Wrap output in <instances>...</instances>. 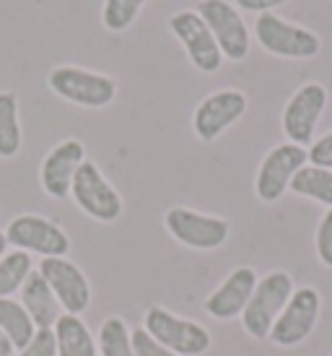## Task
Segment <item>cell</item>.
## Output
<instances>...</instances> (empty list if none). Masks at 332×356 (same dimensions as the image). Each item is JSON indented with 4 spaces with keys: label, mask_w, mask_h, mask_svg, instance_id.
Listing matches in <instances>:
<instances>
[{
    "label": "cell",
    "mask_w": 332,
    "mask_h": 356,
    "mask_svg": "<svg viewBox=\"0 0 332 356\" xmlns=\"http://www.w3.org/2000/svg\"><path fill=\"white\" fill-rule=\"evenodd\" d=\"M283 3H288V0H234V6L239 10H249V13H270L273 8H278V6H283Z\"/></svg>",
    "instance_id": "cell-29"
},
{
    "label": "cell",
    "mask_w": 332,
    "mask_h": 356,
    "mask_svg": "<svg viewBox=\"0 0 332 356\" xmlns=\"http://www.w3.org/2000/svg\"><path fill=\"white\" fill-rule=\"evenodd\" d=\"M197 13L208 24L221 55L229 60H244L249 55V29L242 13L229 0H197Z\"/></svg>",
    "instance_id": "cell-8"
},
{
    "label": "cell",
    "mask_w": 332,
    "mask_h": 356,
    "mask_svg": "<svg viewBox=\"0 0 332 356\" xmlns=\"http://www.w3.org/2000/svg\"><path fill=\"white\" fill-rule=\"evenodd\" d=\"M317 255L322 260V266L332 268V208L317 227Z\"/></svg>",
    "instance_id": "cell-27"
},
{
    "label": "cell",
    "mask_w": 332,
    "mask_h": 356,
    "mask_svg": "<svg viewBox=\"0 0 332 356\" xmlns=\"http://www.w3.org/2000/svg\"><path fill=\"white\" fill-rule=\"evenodd\" d=\"M99 354L101 356H135L133 351V336L127 330L125 320L117 315L107 317L99 327Z\"/></svg>",
    "instance_id": "cell-22"
},
{
    "label": "cell",
    "mask_w": 332,
    "mask_h": 356,
    "mask_svg": "<svg viewBox=\"0 0 332 356\" xmlns=\"http://www.w3.org/2000/svg\"><path fill=\"white\" fill-rule=\"evenodd\" d=\"M19 356H58L55 330H52V327H37L34 338L21 348Z\"/></svg>",
    "instance_id": "cell-25"
},
{
    "label": "cell",
    "mask_w": 332,
    "mask_h": 356,
    "mask_svg": "<svg viewBox=\"0 0 332 356\" xmlns=\"http://www.w3.org/2000/svg\"><path fill=\"white\" fill-rule=\"evenodd\" d=\"M21 305L29 312V317L34 320L37 327H55V323L63 315L58 297L52 294L49 284L42 278L40 270H31L29 278L21 286Z\"/></svg>",
    "instance_id": "cell-17"
},
{
    "label": "cell",
    "mask_w": 332,
    "mask_h": 356,
    "mask_svg": "<svg viewBox=\"0 0 332 356\" xmlns=\"http://www.w3.org/2000/svg\"><path fill=\"white\" fill-rule=\"evenodd\" d=\"M293 294V278L285 270H273L257 281L249 305L242 312V325L254 341H265L273 330L278 315L283 312Z\"/></svg>",
    "instance_id": "cell-2"
},
{
    "label": "cell",
    "mask_w": 332,
    "mask_h": 356,
    "mask_svg": "<svg viewBox=\"0 0 332 356\" xmlns=\"http://www.w3.org/2000/svg\"><path fill=\"white\" fill-rule=\"evenodd\" d=\"M324 107H327V89L322 83H304L301 89L293 91L283 109V133L288 140L306 149L312 143Z\"/></svg>",
    "instance_id": "cell-13"
},
{
    "label": "cell",
    "mask_w": 332,
    "mask_h": 356,
    "mask_svg": "<svg viewBox=\"0 0 332 356\" xmlns=\"http://www.w3.org/2000/svg\"><path fill=\"white\" fill-rule=\"evenodd\" d=\"M8 252V239H6V232H0V257Z\"/></svg>",
    "instance_id": "cell-31"
},
{
    "label": "cell",
    "mask_w": 332,
    "mask_h": 356,
    "mask_svg": "<svg viewBox=\"0 0 332 356\" xmlns=\"http://www.w3.org/2000/svg\"><path fill=\"white\" fill-rule=\"evenodd\" d=\"M13 351H16V348H13V343H10L8 336L0 330V356H13Z\"/></svg>",
    "instance_id": "cell-30"
},
{
    "label": "cell",
    "mask_w": 332,
    "mask_h": 356,
    "mask_svg": "<svg viewBox=\"0 0 332 356\" xmlns=\"http://www.w3.org/2000/svg\"><path fill=\"white\" fill-rule=\"evenodd\" d=\"M31 270L34 268H31L29 252L13 250V252H6L0 257V299H8L10 294L21 291Z\"/></svg>",
    "instance_id": "cell-23"
},
{
    "label": "cell",
    "mask_w": 332,
    "mask_h": 356,
    "mask_svg": "<svg viewBox=\"0 0 332 356\" xmlns=\"http://www.w3.org/2000/svg\"><path fill=\"white\" fill-rule=\"evenodd\" d=\"M70 198L76 200V206L86 216H91L94 221H101V224L117 221L122 216V211H125L122 195L112 188V182L104 177V172L88 159L81 164L76 177H73Z\"/></svg>",
    "instance_id": "cell-5"
},
{
    "label": "cell",
    "mask_w": 332,
    "mask_h": 356,
    "mask_svg": "<svg viewBox=\"0 0 332 356\" xmlns=\"http://www.w3.org/2000/svg\"><path fill=\"white\" fill-rule=\"evenodd\" d=\"M247 97L236 89H221L208 94L206 99L195 107L192 115V130L200 140H215L224 130H229L234 122L244 118Z\"/></svg>",
    "instance_id": "cell-14"
},
{
    "label": "cell",
    "mask_w": 332,
    "mask_h": 356,
    "mask_svg": "<svg viewBox=\"0 0 332 356\" xmlns=\"http://www.w3.org/2000/svg\"><path fill=\"white\" fill-rule=\"evenodd\" d=\"M6 239L21 252L42 257H65L70 252L68 232L55 224L52 218L37 216V213H21L10 218L6 227Z\"/></svg>",
    "instance_id": "cell-6"
},
{
    "label": "cell",
    "mask_w": 332,
    "mask_h": 356,
    "mask_svg": "<svg viewBox=\"0 0 332 356\" xmlns=\"http://www.w3.org/2000/svg\"><path fill=\"white\" fill-rule=\"evenodd\" d=\"M130 336H133V351H135V356H176L166 346H161L156 338L148 333L146 327L130 330Z\"/></svg>",
    "instance_id": "cell-26"
},
{
    "label": "cell",
    "mask_w": 332,
    "mask_h": 356,
    "mask_svg": "<svg viewBox=\"0 0 332 356\" xmlns=\"http://www.w3.org/2000/svg\"><path fill=\"white\" fill-rule=\"evenodd\" d=\"M291 193L296 195H304V198H312L322 206L332 208V169L314 167V164H306L301 167L291 179Z\"/></svg>",
    "instance_id": "cell-21"
},
{
    "label": "cell",
    "mask_w": 332,
    "mask_h": 356,
    "mask_svg": "<svg viewBox=\"0 0 332 356\" xmlns=\"http://www.w3.org/2000/svg\"><path fill=\"white\" fill-rule=\"evenodd\" d=\"M309 154L304 146L296 143H281L275 149L267 151V156L263 159V164L257 169V177H254V193L263 203H275L281 200L288 185H291L293 175L301 167H306Z\"/></svg>",
    "instance_id": "cell-11"
},
{
    "label": "cell",
    "mask_w": 332,
    "mask_h": 356,
    "mask_svg": "<svg viewBox=\"0 0 332 356\" xmlns=\"http://www.w3.org/2000/svg\"><path fill=\"white\" fill-rule=\"evenodd\" d=\"M254 37L260 47L270 55L291 60H309L317 58L322 50V40L312 29L296 26L291 21L281 19L275 13H260L254 21Z\"/></svg>",
    "instance_id": "cell-4"
},
{
    "label": "cell",
    "mask_w": 332,
    "mask_h": 356,
    "mask_svg": "<svg viewBox=\"0 0 332 356\" xmlns=\"http://www.w3.org/2000/svg\"><path fill=\"white\" fill-rule=\"evenodd\" d=\"M146 3L148 0H104V6H101V24H104V29L112 31V34L130 29Z\"/></svg>",
    "instance_id": "cell-24"
},
{
    "label": "cell",
    "mask_w": 332,
    "mask_h": 356,
    "mask_svg": "<svg viewBox=\"0 0 332 356\" xmlns=\"http://www.w3.org/2000/svg\"><path fill=\"white\" fill-rule=\"evenodd\" d=\"M319 309H322V297L319 291L312 286L293 289L288 305L283 312L278 315L273 330H270V341L275 346H299L301 341L312 336L314 325L319 320Z\"/></svg>",
    "instance_id": "cell-9"
},
{
    "label": "cell",
    "mask_w": 332,
    "mask_h": 356,
    "mask_svg": "<svg viewBox=\"0 0 332 356\" xmlns=\"http://www.w3.org/2000/svg\"><path fill=\"white\" fill-rule=\"evenodd\" d=\"M47 86L60 99L83 109H104L117 97V81L112 76L78 65H58L49 70Z\"/></svg>",
    "instance_id": "cell-1"
},
{
    "label": "cell",
    "mask_w": 332,
    "mask_h": 356,
    "mask_svg": "<svg viewBox=\"0 0 332 356\" xmlns=\"http://www.w3.org/2000/svg\"><path fill=\"white\" fill-rule=\"evenodd\" d=\"M143 327L156 338L161 346H166L176 356H203L210 348L213 338L208 327L200 323L185 320V317L169 312L166 307H148L143 317Z\"/></svg>",
    "instance_id": "cell-3"
},
{
    "label": "cell",
    "mask_w": 332,
    "mask_h": 356,
    "mask_svg": "<svg viewBox=\"0 0 332 356\" xmlns=\"http://www.w3.org/2000/svg\"><path fill=\"white\" fill-rule=\"evenodd\" d=\"M166 24H169V31L179 40V44L185 47L190 63L200 73H215L221 68L224 55H221L213 34H210L206 21L200 19L197 10H174Z\"/></svg>",
    "instance_id": "cell-10"
},
{
    "label": "cell",
    "mask_w": 332,
    "mask_h": 356,
    "mask_svg": "<svg viewBox=\"0 0 332 356\" xmlns=\"http://www.w3.org/2000/svg\"><path fill=\"white\" fill-rule=\"evenodd\" d=\"M0 330L8 336L13 348L21 351L34 338L37 325H34V320L29 317V312L24 309V305L8 297V299H0Z\"/></svg>",
    "instance_id": "cell-20"
},
{
    "label": "cell",
    "mask_w": 332,
    "mask_h": 356,
    "mask_svg": "<svg viewBox=\"0 0 332 356\" xmlns=\"http://www.w3.org/2000/svg\"><path fill=\"white\" fill-rule=\"evenodd\" d=\"M24 146V130L19 118V97L0 91V159H13Z\"/></svg>",
    "instance_id": "cell-19"
},
{
    "label": "cell",
    "mask_w": 332,
    "mask_h": 356,
    "mask_svg": "<svg viewBox=\"0 0 332 356\" xmlns=\"http://www.w3.org/2000/svg\"><path fill=\"white\" fill-rule=\"evenodd\" d=\"M309 154V164L322 169H332V130L324 133L319 140H314L312 149L306 151Z\"/></svg>",
    "instance_id": "cell-28"
},
{
    "label": "cell",
    "mask_w": 332,
    "mask_h": 356,
    "mask_svg": "<svg viewBox=\"0 0 332 356\" xmlns=\"http://www.w3.org/2000/svg\"><path fill=\"white\" fill-rule=\"evenodd\" d=\"M257 273L254 268L242 266L231 270L229 276L224 278V284L215 289L213 294L206 299V312L215 320H234V317H242V312L249 305V297L254 294V286H257Z\"/></svg>",
    "instance_id": "cell-16"
},
{
    "label": "cell",
    "mask_w": 332,
    "mask_h": 356,
    "mask_svg": "<svg viewBox=\"0 0 332 356\" xmlns=\"http://www.w3.org/2000/svg\"><path fill=\"white\" fill-rule=\"evenodd\" d=\"M164 227L172 237L190 250H218L231 234V224L221 216L174 206L164 213Z\"/></svg>",
    "instance_id": "cell-7"
},
{
    "label": "cell",
    "mask_w": 332,
    "mask_h": 356,
    "mask_svg": "<svg viewBox=\"0 0 332 356\" xmlns=\"http://www.w3.org/2000/svg\"><path fill=\"white\" fill-rule=\"evenodd\" d=\"M52 330L58 341V356H99L97 338L78 315H60Z\"/></svg>",
    "instance_id": "cell-18"
},
{
    "label": "cell",
    "mask_w": 332,
    "mask_h": 356,
    "mask_svg": "<svg viewBox=\"0 0 332 356\" xmlns=\"http://www.w3.org/2000/svg\"><path fill=\"white\" fill-rule=\"evenodd\" d=\"M86 161V149L76 138L60 140L47 151L40 167V185L52 200H65L70 195V185L78 167Z\"/></svg>",
    "instance_id": "cell-15"
},
{
    "label": "cell",
    "mask_w": 332,
    "mask_h": 356,
    "mask_svg": "<svg viewBox=\"0 0 332 356\" xmlns=\"http://www.w3.org/2000/svg\"><path fill=\"white\" fill-rule=\"evenodd\" d=\"M42 278L49 284L65 315H83L91 305V286L86 273L68 257H42Z\"/></svg>",
    "instance_id": "cell-12"
}]
</instances>
